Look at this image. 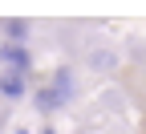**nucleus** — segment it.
<instances>
[{
    "mask_svg": "<svg viewBox=\"0 0 146 134\" xmlns=\"http://www.w3.org/2000/svg\"><path fill=\"white\" fill-rule=\"evenodd\" d=\"M73 93H77V81H73V69H57L53 77L33 93V106L41 110V114H53V110H61L73 102Z\"/></svg>",
    "mask_w": 146,
    "mask_h": 134,
    "instance_id": "f257e3e1",
    "label": "nucleus"
},
{
    "mask_svg": "<svg viewBox=\"0 0 146 134\" xmlns=\"http://www.w3.org/2000/svg\"><path fill=\"white\" fill-rule=\"evenodd\" d=\"M29 69H33L29 45H12V41L0 45V73H25V77H29Z\"/></svg>",
    "mask_w": 146,
    "mask_h": 134,
    "instance_id": "f03ea898",
    "label": "nucleus"
},
{
    "mask_svg": "<svg viewBox=\"0 0 146 134\" xmlns=\"http://www.w3.org/2000/svg\"><path fill=\"white\" fill-rule=\"evenodd\" d=\"M25 93H29V77H25V73H0V98L21 102Z\"/></svg>",
    "mask_w": 146,
    "mask_h": 134,
    "instance_id": "7ed1b4c3",
    "label": "nucleus"
},
{
    "mask_svg": "<svg viewBox=\"0 0 146 134\" xmlns=\"http://www.w3.org/2000/svg\"><path fill=\"white\" fill-rule=\"evenodd\" d=\"M0 29H4V41H12V45H25V37H29V21H21V16L0 21Z\"/></svg>",
    "mask_w": 146,
    "mask_h": 134,
    "instance_id": "20e7f679",
    "label": "nucleus"
},
{
    "mask_svg": "<svg viewBox=\"0 0 146 134\" xmlns=\"http://www.w3.org/2000/svg\"><path fill=\"white\" fill-rule=\"evenodd\" d=\"M94 65H98V69H110V65H114V57H110V53H98V57H94Z\"/></svg>",
    "mask_w": 146,
    "mask_h": 134,
    "instance_id": "39448f33",
    "label": "nucleus"
},
{
    "mask_svg": "<svg viewBox=\"0 0 146 134\" xmlns=\"http://www.w3.org/2000/svg\"><path fill=\"white\" fill-rule=\"evenodd\" d=\"M21 134H33V130H21ZM36 134H53V126H45V130H36Z\"/></svg>",
    "mask_w": 146,
    "mask_h": 134,
    "instance_id": "423d86ee",
    "label": "nucleus"
}]
</instances>
